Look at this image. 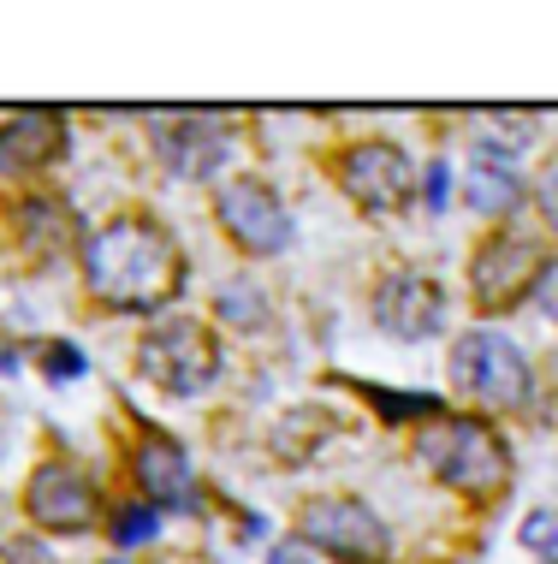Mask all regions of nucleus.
<instances>
[{
    "label": "nucleus",
    "instance_id": "1",
    "mask_svg": "<svg viewBox=\"0 0 558 564\" xmlns=\"http://www.w3.org/2000/svg\"><path fill=\"white\" fill-rule=\"evenodd\" d=\"M84 292L108 315H161L185 292V243L149 208H125L84 238Z\"/></svg>",
    "mask_w": 558,
    "mask_h": 564
},
{
    "label": "nucleus",
    "instance_id": "2",
    "mask_svg": "<svg viewBox=\"0 0 558 564\" xmlns=\"http://www.w3.org/2000/svg\"><path fill=\"white\" fill-rule=\"evenodd\" d=\"M416 464L451 494L475 499V506L505 499L511 481H517L505 434L488 416H470V410H434L428 422H416Z\"/></svg>",
    "mask_w": 558,
    "mask_h": 564
},
{
    "label": "nucleus",
    "instance_id": "3",
    "mask_svg": "<svg viewBox=\"0 0 558 564\" xmlns=\"http://www.w3.org/2000/svg\"><path fill=\"white\" fill-rule=\"evenodd\" d=\"M446 380H451L458 399H470L481 410H517V404H529V392H535L529 350L500 327H470L463 339H451Z\"/></svg>",
    "mask_w": 558,
    "mask_h": 564
},
{
    "label": "nucleus",
    "instance_id": "4",
    "mask_svg": "<svg viewBox=\"0 0 558 564\" xmlns=\"http://www.w3.org/2000/svg\"><path fill=\"white\" fill-rule=\"evenodd\" d=\"M131 357H138V375L149 387L173 392V399H196V392H208L220 375V339H215V327H203L196 315H161V322L138 339Z\"/></svg>",
    "mask_w": 558,
    "mask_h": 564
},
{
    "label": "nucleus",
    "instance_id": "5",
    "mask_svg": "<svg viewBox=\"0 0 558 564\" xmlns=\"http://www.w3.org/2000/svg\"><path fill=\"white\" fill-rule=\"evenodd\" d=\"M333 185L363 208L369 220H392L416 203V161L386 137H357L333 155Z\"/></svg>",
    "mask_w": 558,
    "mask_h": 564
},
{
    "label": "nucleus",
    "instance_id": "6",
    "mask_svg": "<svg viewBox=\"0 0 558 564\" xmlns=\"http://www.w3.org/2000/svg\"><path fill=\"white\" fill-rule=\"evenodd\" d=\"M540 273H547L540 243L517 226H493L470 250V297L481 315H511L523 297H535Z\"/></svg>",
    "mask_w": 558,
    "mask_h": 564
},
{
    "label": "nucleus",
    "instance_id": "7",
    "mask_svg": "<svg viewBox=\"0 0 558 564\" xmlns=\"http://www.w3.org/2000/svg\"><path fill=\"white\" fill-rule=\"evenodd\" d=\"M297 541L333 564H386L392 535L357 494H315L297 506Z\"/></svg>",
    "mask_w": 558,
    "mask_h": 564
},
{
    "label": "nucleus",
    "instance_id": "8",
    "mask_svg": "<svg viewBox=\"0 0 558 564\" xmlns=\"http://www.w3.org/2000/svg\"><path fill=\"white\" fill-rule=\"evenodd\" d=\"M215 220H220V232L232 238L238 250L255 256V262H267V256H280L285 243H292L285 196L267 185V178H255V173H238V178H226V185L215 191Z\"/></svg>",
    "mask_w": 558,
    "mask_h": 564
},
{
    "label": "nucleus",
    "instance_id": "9",
    "mask_svg": "<svg viewBox=\"0 0 558 564\" xmlns=\"http://www.w3.org/2000/svg\"><path fill=\"white\" fill-rule=\"evenodd\" d=\"M149 143L173 178L203 185L220 173L226 149H232V126H226V113H149Z\"/></svg>",
    "mask_w": 558,
    "mask_h": 564
},
{
    "label": "nucleus",
    "instance_id": "10",
    "mask_svg": "<svg viewBox=\"0 0 558 564\" xmlns=\"http://www.w3.org/2000/svg\"><path fill=\"white\" fill-rule=\"evenodd\" d=\"M24 517L36 529H48V535H84L101 517V494L78 464L48 457V464H36L24 481Z\"/></svg>",
    "mask_w": 558,
    "mask_h": 564
},
{
    "label": "nucleus",
    "instance_id": "11",
    "mask_svg": "<svg viewBox=\"0 0 558 564\" xmlns=\"http://www.w3.org/2000/svg\"><path fill=\"white\" fill-rule=\"evenodd\" d=\"M374 310V327H386L392 339H434L446 327V292L434 273H416V268H392L369 297Z\"/></svg>",
    "mask_w": 558,
    "mask_h": 564
},
{
    "label": "nucleus",
    "instance_id": "12",
    "mask_svg": "<svg viewBox=\"0 0 558 564\" xmlns=\"http://www.w3.org/2000/svg\"><path fill=\"white\" fill-rule=\"evenodd\" d=\"M131 476H138L143 499L155 511H196V476H190V457L173 434L161 429H138L131 440Z\"/></svg>",
    "mask_w": 558,
    "mask_h": 564
},
{
    "label": "nucleus",
    "instance_id": "13",
    "mask_svg": "<svg viewBox=\"0 0 558 564\" xmlns=\"http://www.w3.org/2000/svg\"><path fill=\"white\" fill-rule=\"evenodd\" d=\"M66 113L54 108H30L0 119V178H36L66 155Z\"/></svg>",
    "mask_w": 558,
    "mask_h": 564
},
{
    "label": "nucleus",
    "instance_id": "14",
    "mask_svg": "<svg viewBox=\"0 0 558 564\" xmlns=\"http://www.w3.org/2000/svg\"><path fill=\"white\" fill-rule=\"evenodd\" d=\"M12 226H19V250L42 268L59 262V256H72V250H84V226L59 196H24V203L12 208Z\"/></svg>",
    "mask_w": 558,
    "mask_h": 564
},
{
    "label": "nucleus",
    "instance_id": "15",
    "mask_svg": "<svg viewBox=\"0 0 558 564\" xmlns=\"http://www.w3.org/2000/svg\"><path fill=\"white\" fill-rule=\"evenodd\" d=\"M523 178H517V166H511L505 155H470V173H463V203L475 208V215H488V220H505V215H517V203H523Z\"/></svg>",
    "mask_w": 558,
    "mask_h": 564
},
{
    "label": "nucleus",
    "instance_id": "16",
    "mask_svg": "<svg viewBox=\"0 0 558 564\" xmlns=\"http://www.w3.org/2000/svg\"><path fill=\"white\" fill-rule=\"evenodd\" d=\"M535 131H540L535 113H481V119H475L481 155H505V161H517V149H529Z\"/></svg>",
    "mask_w": 558,
    "mask_h": 564
},
{
    "label": "nucleus",
    "instance_id": "17",
    "mask_svg": "<svg viewBox=\"0 0 558 564\" xmlns=\"http://www.w3.org/2000/svg\"><path fill=\"white\" fill-rule=\"evenodd\" d=\"M215 315L238 333H255V327H267V292L250 280H226L215 292Z\"/></svg>",
    "mask_w": 558,
    "mask_h": 564
},
{
    "label": "nucleus",
    "instance_id": "18",
    "mask_svg": "<svg viewBox=\"0 0 558 564\" xmlns=\"http://www.w3.org/2000/svg\"><path fill=\"white\" fill-rule=\"evenodd\" d=\"M161 535V511L155 506H119V517H113V546H143V541H155Z\"/></svg>",
    "mask_w": 558,
    "mask_h": 564
},
{
    "label": "nucleus",
    "instance_id": "19",
    "mask_svg": "<svg viewBox=\"0 0 558 564\" xmlns=\"http://www.w3.org/2000/svg\"><path fill=\"white\" fill-rule=\"evenodd\" d=\"M523 546H529L535 558L558 564V511H529L523 517Z\"/></svg>",
    "mask_w": 558,
    "mask_h": 564
},
{
    "label": "nucleus",
    "instance_id": "20",
    "mask_svg": "<svg viewBox=\"0 0 558 564\" xmlns=\"http://www.w3.org/2000/svg\"><path fill=\"white\" fill-rule=\"evenodd\" d=\"M529 203H535V215H540V226L558 238V161H547L535 173V185H529Z\"/></svg>",
    "mask_w": 558,
    "mask_h": 564
},
{
    "label": "nucleus",
    "instance_id": "21",
    "mask_svg": "<svg viewBox=\"0 0 558 564\" xmlns=\"http://www.w3.org/2000/svg\"><path fill=\"white\" fill-rule=\"evenodd\" d=\"M42 369H48L54 380H78L84 375V357L66 339H54V345H42Z\"/></svg>",
    "mask_w": 558,
    "mask_h": 564
},
{
    "label": "nucleus",
    "instance_id": "22",
    "mask_svg": "<svg viewBox=\"0 0 558 564\" xmlns=\"http://www.w3.org/2000/svg\"><path fill=\"white\" fill-rule=\"evenodd\" d=\"M535 303H540V315L558 327V256H547V273H540V285H535Z\"/></svg>",
    "mask_w": 558,
    "mask_h": 564
},
{
    "label": "nucleus",
    "instance_id": "23",
    "mask_svg": "<svg viewBox=\"0 0 558 564\" xmlns=\"http://www.w3.org/2000/svg\"><path fill=\"white\" fill-rule=\"evenodd\" d=\"M446 191H451V166L434 161V166H428V208H434V215L446 208Z\"/></svg>",
    "mask_w": 558,
    "mask_h": 564
},
{
    "label": "nucleus",
    "instance_id": "24",
    "mask_svg": "<svg viewBox=\"0 0 558 564\" xmlns=\"http://www.w3.org/2000/svg\"><path fill=\"white\" fill-rule=\"evenodd\" d=\"M267 564H309V553H304V541H285V546L267 553Z\"/></svg>",
    "mask_w": 558,
    "mask_h": 564
}]
</instances>
